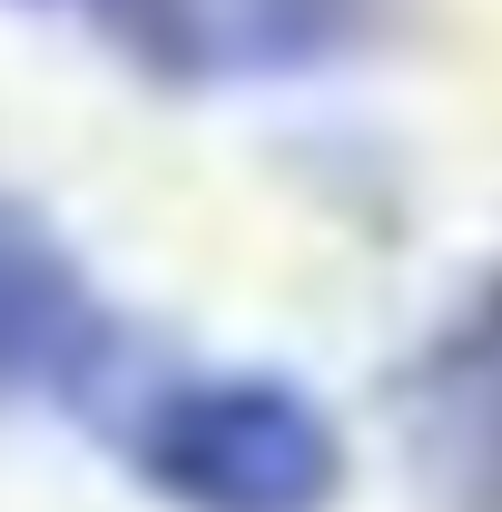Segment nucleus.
<instances>
[{"instance_id":"f03ea898","label":"nucleus","mask_w":502,"mask_h":512,"mask_svg":"<svg viewBox=\"0 0 502 512\" xmlns=\"http://www.w3.org/2000/svg\"><path fill=\"white\" fill-rule=\"evenodd\" d=\"M128 384V325L99 296L60 227L30 197H0V404H50V414H109Z\"/></svg>"},{"instance_id":"20e7f679","label":"nucleus","mask_w":502,"mask_h":512,"mask_svg":"<svg viewBox=\"0 0 502 512\" xmlns=\"http://www.w3.org/2000/svg\"><path fill=\"white\" fill-rule=\"evenodd\" d=\"M20 10H109V0H20Z\"/></svg>"},{"instance_id":"f257e3e1","label":"nucleus","mask_w":502,"mask_h":512,"mask_svg":"<svg viewBox=\"0 0 502 512\" xmlns=\"http://www.w3.org/2000/svg\"><path fill=\"white\" fill-rule=\"evenodd\" d=\"M109 444L158 512H335L345 434L306 384L256 365H168L109 394Z\"/></svg>"},{"instance_id":"7ed1b4c3","label":"nucleus","mask_w":502,"mask_h":512,"mask_svg":"<svg viewBox=\"0 0 502 512\" xmlns=\"http://www.w3.org/2000/svg\"><path fill=\"white\" fill-rule=\"evenodd\" d=\"M404 473L434 512H502V266L463 286L394 375Z\"/></svg>"}]
</instances>
